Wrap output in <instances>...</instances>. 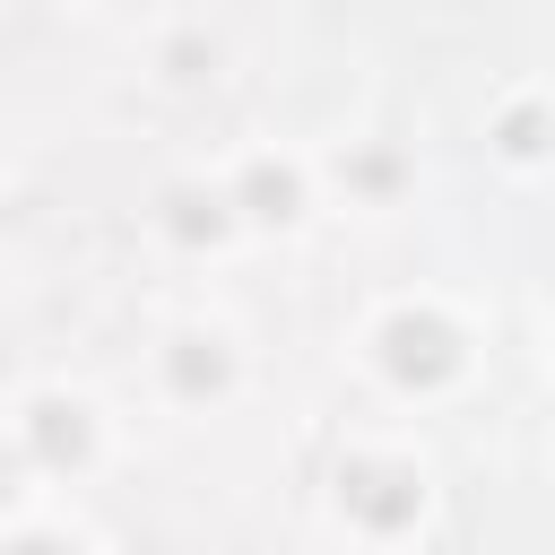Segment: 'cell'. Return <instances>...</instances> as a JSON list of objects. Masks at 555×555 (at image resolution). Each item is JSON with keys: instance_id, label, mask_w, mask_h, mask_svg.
Wrapping results in <instances>:
<instances>
[{"instance_id": "1", "label": "cell", "mask_w": 555, "mask_h": 555, "mask_svg": "<svg viewBox=\"0 0 555 555\" xmlns=\"http://www.w3.org/2000/svg\"><path fill=\"white\" fill-rule=\"evenodd\" d=\"M382 356H390L399 382H442V373L460 364V338H451L434 312H399V321L382 330Z\"/></svg>"}, {"instance_id": "2", "label": "cell", "mask_w": 555, "mask_h": 555, "mask_svg": "<svg viewBox=\"0 0 555 555\" xmlns=\"http://www.w3.org/2000/svg\"><path fill=\"white\" fill-rule=\"evenodd\" d=\"M338 486H347V503H356L373 529H399V520L416 512V477H408V468H373V460H356Z\"/></svg>"}, {"instance_id": "3", "label": "cell", "mask_w": 555, "mask_h": 555, "mask_svg": "<svg viewBox=\"0 0 555 555\" xmlns=\"http://www.w3.org/2000/svg\"><path fill=\"white\" fill-rule=\"evenodd\" d=\"M35 451H43V460H61V468H69V460H87V416H78L69 399H43V408H35Z\"/></svg>"}, {"instance_id": "4", "label": "cell", "mask_w": 555, "mask_h": 555, "mask_svg": "<svg viewBox=\"0 0 555 555\" xmlns=\"http://www.w3.org/2000/svg\"><path fill=\"white\" fill-rule=\"evenodd\" d=\"M243 199H251L260 217H295V173H286V165H251V173H243Z\"/></svg>"}, {"instance_id": "5", "label": "cell", "mask_w": 555, "mask_h": 555, "mask_svg": "<svg viewBox=\"0 0 555 555\" xmlns=\"http://www.w3.org/2000/svg\"><path fill=\"white\" fill-rule=\"evenodd\" d=\"M173 382H182V390H217V382H225V356H217L208 338H182V347H173Z\"/></svg>"}, {"instance_id": "6", "label": "cell", "mask_w": 555, "mask_h": 555, "mask_svg": "<svg viewBox=\"0 0 555 555\" xmlns=\"http://www.w3.org/2000/svg\"><path fill=\"white\" fill-rule=\"evenodd\" d=\"M173 234H191V243H199V234H217V208L182 191V199H173Z\"/></svg>"}, {"instance_id": "7", "label": "cell", "mask_w": 555, "mask_h": 555, "mask_svg": "<svg viewBox=\"0 0 555 555\" xmlns=\"http://www.w3.org/2000/svg\"><path fill=\"white\" fill-rule=\"evenodd\" d=\"M503 147H512V156L546 147V121H538V113H512V121H503Z\"/></svg>"}, {"instance_id": "8", "label": "cell", "mask_w": 555, "mask_h": 555, "mask_svg": "<svg viewBox=\"0 0 555 555\" xmlns=\"http://www.w3.org/2000/svg\"><path fill=\"white\" fill-rule=\"evenodd\" d=\"M9 555H69V546H61V538H17Z\"/></svg>"}, {"instance_id": "9", "label": "cell", "mask_w": 555, "mask_h": 555, "mask_svg": "<svg viewBox=\"0 0 555 555\" xmlns=\"http://www.w3.org/2000/svg\"><path fill=\"white\" fill-rule=\"evenodd\" d=\"M0 494H17V460L9 451H0Z\"/></svg>"}]
</instances>
